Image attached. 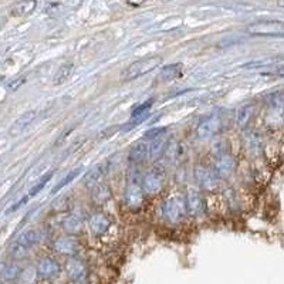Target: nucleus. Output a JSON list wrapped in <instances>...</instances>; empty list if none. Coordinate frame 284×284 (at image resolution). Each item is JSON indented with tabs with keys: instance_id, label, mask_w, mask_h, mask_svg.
Instances as JSON below:
<instances>
[{
	"instance_id": "obj_1",
	"label": "nucleus",
	"mask_w": 284,
	"mask_h": 284,
	"mask_svg": "<svg viewBox=\"0 0 284 284\" xmlns=\"http://www.w3.org/2000/svg\"><path fill=\"white\" fill-rule=\"evenodd\" d=\"M162 64V57L159 55H154V57H147V58H142L139 61H135L131 65H128V68L122 73V78L124 80H135L138 77L144 75V74L152 71L154 68H156L158 65Z\"/></svg>"
},
{
	"instance_id": "obj_2",
	"label": "nucleus",
	"mask_w": 284,
	"mask_h": 284,
	"mask_svg": "<svg viewBox=\"0 0 284 284\" xmlns=\"http://www.w3.org/2000/svg\"><path fill=\"white\" fill-rule=\"evenodd\" d=\"M246 31L252 36H279L284 34V21L280 20H265L250 23Z\"/></svg>"
},
{
	"instance_id": "obj_3",
	"label": "nucleus",
	"mask_w": 284,
	"mask_h": 284,
	"mask_svg": "<svg viewBox=\"0 0 284 284\" xmlns=\"http://www.w3.org/2000/svg\"><path fill=\"white\" fill-rule=\"evenodd\" d=\"M222 127V119L220 115L218 114H213L209 115L206 118H203L199 122L198 128H196V135L199 138H209L212 135H215Z\"/></svg>"
},
{
	"instance_id": "obj_4",
	"label": "nucleus",
	"mask_w": 284,
	"mask_h": 284,
	"mask_svg": "<svg viewBox=\"0 0 284 284\" xmlns=\"http://www.w3.org/2000/svg\"><path fill=\"white\" fill-rule=\"evenodd\" d=\"M185 211H186L185 201L182 198L176 196V198H171L165 203V206H164V216L169 222H178L179 219H182V216L185 215Z\"/></svg>"
},
{
	"instance_id": "obj_5",
	"label": "nucleus",
	"mask_w": 284,
	"mask_h": 284,
	"mask_svg": "<svg viewBox=\"0 0 284 284\" xmlns=\"http://www.w3.org/2000/svg\"><path fill=\"white\" fill-rule=\"evenodd\" d=\"M162 184H164V175L159 169H154L144 178L142 191L148 195H155L162 189Z\"/></svg>"
},
{
	"instance_id": "obj_6",
	"label": "nucleus",
	"mask_w": 284,
	"mask_h": 284,
	"mask_svg": "<svg viewBox=\"0 0 284 284\" xmlns=\"http://www.w3.org/2000/svg\"><path fill=\"white\" fill-rule=\"evenodd\" d=\"M185 206H186L188 215H191V216H199L202 212L205 211V205H203L201 195L198 192H193V191L186 195Z\"/></svg>"
},
{
	"instance_id": "obj_7",
	"label": "nucleus",
	"mask_w": 284,
	"mask_h": 284,
	"mask_svg": "<svg viewBox=\"0 0 284 284\" xmlns=\"http://www.w3.org/2000/svg\"><path fill=\"white\" fill-rule=\"evenodd\" d=\"M235 168H236L235 159L230 155H223L220 156L218 162H216V165H215V174L219 178H228V176L233 174Z\"/></svg>"
},
{
	"instance_id": "obj_8",
	"label": "nucleus",
	"mask_w": 284,
	"mask_h": 284,
	"mask_svg": "<svg viewBox=\"0 0 284 284\" xmlns=\"http://www.w3.org/2000/svg\"><path fill=\"white\" fill-rule=\"evenodd\" d=\"M36 117H37L36 111H27V112H24V114H23L21 117H18V118L14 121V124L11 125V128H10V135L16 137L18 134H21V132L27 128L28 125L36 119Z\"/></svg>"
},
{
	"instance_id": "obj_9",
	"label": "nucleus",
	"mask_w": 284,
	"mask_h": 284,
	"mask_svg": "<svg viewBox=\"0 0 284 284\" xmlns=\"http://www.w3.org/2000/svg\"><path fill=\"white\" fill-rule=\"evenodd\" d=\"M58 273H60V265L53 259H43L37 265V275L44 277V279L54 277Z\"/></svg>"
},
{
	"instance_id": "obj_10",
	"label": "nucleus",
	"mask_w": 284,
	"mask_h": 284,
	"mask_svg": "<svg viewBox=\"0 0 284 284\" xmlns=\"http://www.w3.org/2000/svg\"><path fill=\"white\" fill-rule=\"evenodd\" d=\"M147 156H149V144H148L145 139L138 141V142H135V144L131 147L129 159H131L132 162H142V161H145Z\"/></svg>"
},
{
	"instance_id": "obj_11",
	"label": "nucleus",
	"mask_w": 284,
	"mask_h": 284,
	"mask_svg": "<svg viewBox=\"0 0 284 284\" xmlns=\"http://www.w3.org/2000/svg\"><path fill=\"white\" fill-rule=\"evenodd\" d=\"M38 240V233L36 230H27L24 232L16 242V250L14 253H17V250H20L21 253H24L28 248H31L33 245H36Z\"/></svg>"
},
{
	"instance_id": "obj_12",
	"label": "nucleus",
	"mask_w": 284,
	"mask_h": 284,
	"mask_svg": "<svg viewBox=\"0 0 284 284\" xmlns=\"http://www.w3.org/2000/svg\"><path fill=\"white\" fill-rule=\"evenodd\" d=\"M142 189L139 188V185L131 184L127 189V203L131 208H138L142 202Z\"/></svg>"
},
{
	"instance_id": "obj_13",
	"label": "nucleus",
	"mask_w": 284,
	"mask_h": 284,
	"mask_svg": "<svg viewBox=\"0 0 284 284\" xmlns=\"http://www.w3.org/2000/svg\"><path fill=\"white\" fill-rule=\"evenodd\" d=\"M181 74V64H171L164 67L161 70V73L158 75V80L159 81H164V83H168V81H172L176 77H179Z\"/></svg>"
},
{
	"instance_id": "obj_14",
	"label": "nucleus",
	"mask_w": 284,
	"mask_h": 284,
	"mask_svg": "<svg viewBox=\"0 0 284 284\" xmlns=\"http://www.w3.org/2000/svg\"><path fill=\"white\" fill-rule=\"evenodd\" d=\"M78 249V245L74 239H60L55 242V250L63 255H71Z\"/></svg>"
},
{
	"instance_id": "obj_15",
	"label": "nucleus",
	"mask_w": 284,
	"mask_h": 284,
	"mask_svg": "<svg viewBox=\"0 0 284 284\" xmlns=\"http://www.w3.org/2000/svg\"><path fill=\"white\" fill-rule=\"evenodd\" d=\"M110 226V220L104 215H95L91 219V230L95 235H102Z\"/></svg>"
},
{
	"instance_id": "obj_16",
	"label": "nucleus",
	"mask_w": 284,
	"mask_h": 284,
	"mask_svg": "<svg viewBox=\"0 0 284 284\" xmlns=\"http://www.w3.org/2000/svg\"><path fill=\"white\" fill-rule=\"evenodd\" d=\"M165 147H166V139L164 135L156 138V139H152L151 144H149V158H151V159L159 158V156L162 155V152H164Z\"/></svg>"
},
{
	"instance_id": "obj_17",
	"label": "nucleus",
	"mask_w": 284,
	"mask_h": 284,
	"mask_svg": "<svg viewBox=\"0 0 284 284\" xmlns=\"http://www.w3.org/2000/svg\"><path fill=\"white\" fill-rule=\"evenodd\" d=\"M67 270H68V277H70L73 282H78V280L83 279L84 266L80 262H75V260H74V262H70Z\"/></svg>"
},
{
	"instance_id": "obj_18",
	"label": "nucleus",
	"mask_w": 284,
	"mask_h": 284,
	"mask_svg": "<svg viewBox=\"0 0 284 284\" xmlns=\"http://www.w3.org/2000/svg\"><path fill=\"white\" fill-rule=\"evenodd\" d=\"M71 73H73V64H71V63H65V64H63L57 70L54 78H53V80H54V84H61L67 81L68 77L71 75Z\"/></svg>"
},
{
	"instance_id": "obj_19",
	"label": "nucleus",
	"mask_w": 284,
	"mask_h": 284,
	"mask_svg": "<svg viewBox=\"0 0 284 284\" xmlns=\"http://www.w3.org/2000/svg\"><path fill=\"white\" fill-rule=\"evenodd\" d=\"M253 112H255V107H253V105H245L243 108H240L238 114L239 127H245V125H248L249 121H250L252 117H253Z\"/></svg>"
},
{
	"instance_id": "obj_20",
	"label": "nucleus",
	"mask_w": 284,
	"mask_h": 284,
	"mask_svg": "<svg viewBox=\"0 0 284 284\" xmlns=\"http://www.w3.org/2000/svg\"><path fill=\"white\" fill-rule=\"evenodd\" d=\"M266 102L272 108H284V91H276L266 95Z\"/></svg>"
},
{
	"instance_id": "obj_21",
	"label": "nucleus",
	"mask_w": 284,
	"mask_h": 284,
	"mask_svg": "<svg viewBox=\"0 0 284 284\" xmlns=\"http://www.w3.org/2000/svg\"><path fill=\"white\" fill-rule=\"evenodd\" d=\"M36 7V1H21L14 4V7L11 9V14L14 16H23V14H28L30 11Z\"/></svg>"
},
{
	"instance_id": "obj_22",
	"label": "nucleus",
	"mask_w": 284,
	"mask_h": 284,
	"mask_svg": "<svg viewBox=\"0 0 284 284\" xmlns=\"http://www.w3.org/2000/svg\"><path fill=\"white\" fill-rule=\"evenodd\" d=\"M101 179H102V171H101V166H97L95 169H92V171L88 172L87 178H85V182H87L88 186L97 188V186H100Z\"/></svg>"
},
{
	"instance_id": "obj_23",
	"label": "nucleus",
	"mask_w": 284,
	"mask_h": 284,
	"mask_svg": "<svg viewBox=\"0 0 284 284\" xmlns=\"http://www.w3.org/2000/svg\"><path fill=\"white\" fill-rule=\"evenodd\" d=\"M199 181L208 189H212V188L216 186V176L211 171H201L199 172Z\"/></svg>"
},
{
	"instance_id": "obj_24",
	"label": "nucleus",
	"mask_w": 284,
	"mask_h": 284,
	"mask_svg": "<svg viewBox=\"0 0 284 284\" xmlns=\"http://www.w3.org/2000/svg\"><path fill=\"white\" fill-rule=\"evenodd\" d=\"M64 228L65 230H68V232L74 233V232H77V230L81 228V219H80L78 216L73 215V216H70V218L65 219Z\"/></svg>"
},
{
	"instance_id": "obj_25",
	"label": "nucleus",
	"mask_w": 284,
	"mask_h": 284,
	"mask_svg": "<svg viewBox=\"0 0 284 284\" xmlns=\"http://www.w3.org/2000/svg\"><path fill=\"white\" fill-rule=\"evenodd\" d=\"M80 172H81V168H78V169H74L73 172H70V174L67 175L64 179H63V181H61V182H60V184L57 185L54 189H53V193H57L58 191H60V189H63L65 185H68L70 182H73L74 179H75V178L80 175Z\"/></svg>"
},
{
	"instance_id": "obj_26",
	"label": "nucleus",
	"mask_w": 284,
	"mask_h": 284,
	"mask_svg": "<svg viewBox=\"0 0 284 284\" xmlns=\"http://www.w3.org/2000/svg\"><path fill=\"white\" fill-rule=\"evenodd\" d=\"M18 273H20L18 267L14 266V265H10V266H7L3 270L1 277H3L4 280H7V282H11V280H14V279L17 277Z\"/></svg>"
},
{
	"instance_id": "obj_27",
	"label": "nucleus",
	"mask_w": 284,
	"mask_h": 284,
	"mask_svg": "<svg viewBox=\"0 0 284 284\" xmlns=\"http://www.w3.org/2000/svg\"><path fill=\"white\" fill-rule=\"evenodd\" d=\"M151 105H152V100H148L144 104H141L139 107H137L135 110L132 111V118L139 117V115H144V114H148V110L151 108Z\"/></svg>"
},
{
	"instance_id": "obj_28",
	"label": "nucleus",
	"mask_w": 284,
	"mask_h": 284,
	"mask_svg": "<svg viewBox=\"0 0 284 284\" xmlns=\"http://www.w3.org/2000/svg\"><path fill=\"white\" fill-rule=\"evenodd\" d=\"M51 176H53V174L46 175V176H44V178H43V179H41V181H40V182H38L34 188H31V189H30V196H34V195H37V193L40 192V191L46 186L47 182L50 181V178H51Z\"/></svg>"
},
{
	"instance_id": "obj_29",
	"label": "nucleus",
	"mask_w": 284,
	"mask_h": 284,
	"mask_svg": "<svg viewBox=\"0 0 284 284\" xmlns=\"http://www.w3.org/2000/svg\"><path fill=\"white\" fill-rule=\"evenodd\" d=\"M164 132H165V129L164 128H155V129H151V131H148V132H145V138L147 139H156V138L162 137L164 135Z\"/></svg>"
},
{
	"instance_id": "obj_30",
	"label": "nucleus",
	"mask_w": 284,
	"mask_h": 284,
	"mask_svg": "<svg viewBox=\"0 0 284 284\" xmlns=\"http://www.w3.org/2000/svg\"><path fill=\"white\" fill-rule=\"evenodd\" d=\"M24 81H26V80H24V77H20V78H17V80H13V81H10V83L6 85V88H7L9 91H16L18 87L24 83Z\"/></svg>"
},
{
	"instance_id": "obj_31",
	"label": "nucleus",
	"mask_w": 284,
	"mask_h": 284,
	"mask_svg": "<svg viewBox=\"0 0 284 284\" xmlns=\"http://www.w3.org/2000/svg\"><path fill=\"white\" fill-rule=\"evenodd\" d=\"M279 6H282V7H284V3H279Z\"/></svg>"
}]
</instances>
